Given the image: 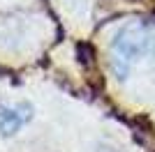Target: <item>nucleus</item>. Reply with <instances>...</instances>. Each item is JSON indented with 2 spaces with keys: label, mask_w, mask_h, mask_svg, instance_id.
<instances>
[{
  "label": "nucleus",
  "mask_w": 155,
  "mask_h": 152,
  "mask_svg": "<svg viewBox=\"0 0 155 152\" xmlns=\"http://www.w3.org/2000/svg\"><path fill=\"white\" fill-rule=\"evenodd\" d=\"M155 49L153 32L143 23H127L116 32L111 42V67L114 74L125 78L132 65L139 62L143 55H148Z\"/></svg>",
  "instance_id": "1"
},
{
  "label": "nucleus",
  "mask_w": 155,
  "mask_h": 152,
  "mask_svg": "<svg viewBox=\"0 0 155 152\" xmlns=\"http://www.w3.org/2000/svg\"><path fill=\"white\" fill-rule=\"evenodd\" d=\"M32 104L19 101V104H0V136H14L21 127L30 122Z\"/></svg>",
  "instance_id": "2"
},
{
  "label": "nucleus",
  "mask_w": 155,
  "mask_h": 152,
  "mask_svg": "<svg viewBox=\"0 0 155 152\" xmlns=\"http://www.w3.org/2000/svg\"><path fill=\"white\" fill-rule=\"evenodd\" d=\"M97 152H118V150H114L111 145H100V147H97Z\"/></svg>",
  "instance_id": "3"
}]
</instances>
